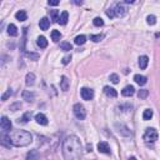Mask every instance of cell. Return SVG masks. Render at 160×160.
Segmentation results:
<instances>
[{"label": "cell", "instance_id": "10", "mask_svg": "<svg viewBox=\"0 0 160 160\" xmlns=\"http://www.w3.org/2000/svg\"><path fill=\"white\" fill-rule=\"evenodd\" d=\"M39 158H40V155H39V151L38 150H30V151L27 154V158H25V160H39Z\"/></svg>", "mask_w": 160, "mask_h": 160}, {"label": "cell", "instance_id": "18", "mask_svg": "<svg viewBox=\"0 0 160 160\" xmlns=\"http://www.w3.org/2000/svg\"><path fill=\"white\" fill-rule=\"evenodd\" d=\"M37 45L40 49H45L48 46V40H46V38L45 37H39L38 38V40H37Z\"/></svg>", "mask_w": 160, "mask_h": 160}, {"label": "cell", "instance_id": "26", "mask_svg": "<svg viewBox=\"0 0 160 160\" xmlns=\"http://www.w3.org/2000/svg\"><path fill=\"white\" fill-rule=\"evenodd\" d=\"M60 48H61V50H64V51H70V50H73V45H71L70 43H66V41L61 43V44H60Z\"/></svg>", "mask_w": 160, "mask_h": 160}, {"label": "cell", "instance_id": "35", "mask_svg": "<svg viewBox=\"0 0 160 160\" xmlns=\"http://www.w3.org/2000/svg\"><path fill=\"white\" fill-rule=\"evenodd\" d=\"M27 56L30 59V60H38V59H39V54H37V53H28Z\"/></svg>", "mask_w": 160, "mask_h": 160}, {"label": "cell", "instance_id": "31", "mask_svg": "<svg viewBox=\"0 0 160 160\" xmlns=\"http://www.w3.org/2000/svg\"><path fill=\"white\" fill-rule=\"evenodd\" d=\"M93 24L95 25V27H103V25H104V21H103L102 18H99V16H98V18H95V19L93 20Z\"/></svg>", "mask_w": 160, "mask_h": 160}, {"label": "cell", "instance_id": "12", "mask_svg": "<svg viewBox=\"0 0 160 160\" xmlns=\"http://www.w3.org/2000/svg\"><path fill=\"white\" fill-rule=\"evenodd\" d=\"M104 93L106 94V96L109 98H116L118 96V93L114 88H110V86H104Z\"/></svg>", "mask_w": 160, "mask_h": 160}, {"label": "cell", "instance_id": "14", "mask_svg": "<svg viewBox=\"0 0 160 160\" xmlns=\"http://www.w3.org/2000/svg\"><path fill=\"white\" fill-rule=\"evenodd\" d=\"M134 80H135L136 84H139V85H145L148 79H146V76L144 75H140V74H136L135 76H134Z\"/></svg>", "mask_w": 160, "mask_h": 160}, {"label": "cell", "instance_id": "11", "mask_svg": "<svg viewBox=\"0 0 160 160\" xmlns=\"http://www.w3.org/2000/svg\"><path fill=\"white\" fill-rule=\"evenodd\" d=\"M39 27H40L41 30H48L49 27H50V20L48 18H41L40 21H39Z\"/></svg>", "mask_w": 160, "mask_h": 160}, {"label": "cell", "instance_id": "5", "mask_svg": "<svg viewBox=\"0 0 160 160\" xmlns=\"http://www.w3.org/2000/svg\"><path fill=\"white\" fill-rule=\"evenodd\" d=\"M80 95L84 100H91L94 98V90L89 89V88H83L80 91Z\"/></svg>", "mask_w": 160, "mask_h": 160}, {"label": "cell", "instance_id": "44", "mask_svg": "<svg viewBox=\"0 0 160 160\" xmlns=\"http://www.w3.org/2000/svg\"><path fill=\"white\" fill-rule=\"evenodd\" d=\"M129 160H138L136 158H134V156H131V158H129Z\"/></svg>", "mask_w": 160, "mask_h": 160}, {"label": "cell", "instance_id": "22", "mask_svg": "<svg viewBox=\"0 0 160 160\" xmlns=\"http://www.w3.org/2000/svg\"><path fill=\"white\" fill-rule=\"evenodd\" d=\"M1 145L6 146V148H10V146L13 145V144H11V139H10V136H8V135H3V136H1Z\"/></svg>", "mask_w": 160, "mask_h": 160}, {"label": "cell", "instance_id": "16", "mask_svg": "<svg viewBox=\"0 0 160 160\" xmlns=\"http://www.w3.org/2000/svg\"><path fill=\"white\" fill-rule=\"evenodd\" d=\"M134 93H135V89H134V86H131V85L125 86L121 91V94L124 96H131V95H134Z\"/></svg>", "mask_w": 160, "mask_h": 160}, {"label": "cell", "instance_id": "19", "mask_svg": "<svg viewBox=\"0 0 160 160\" xmlns=\"http://www.w3.org/2000/svg\"><path fill=\"white\" fill-rule=\"evenodd\" d=\"M60 88H61V90H64V91H68V89H69V80H68L66 76H61Z\"/></svg>", "mask_w": 160, "mask_h": 160}, {"label": "cell", "instance_id": "32", "mask_svg": "<svg viewBox=\"0 0 160 160\" xmlns=\"http://www.w3.org/2000/svg\"><path fill=\"white\" fill-rule=\"evenodd\" d=\"M103 39V35L102 34H98V35H90V40H93L94 43H99L100 40Z\"/></svg>", "mask_w": 160, "mask_h": 160}, {"label": "cell", "instance_id": "2", "mask_svg": "<svg viewBox=\"0 0 160 160\" xmlns=\"http://www.w3.org/2000/svg\"><path fill=\"white\" fill-rule=\"evenodd\" d=\"M11 139V144L14 146H27L33 141V136L29 131H25V130H16V131L11 133L10 135Z\"/></svg>", "mask_w": 160, "mask_h": 160}, {"label": "cell", "instance_id": "8", "mask_svg": "<svg viewBox=\"0 0 160 160\" xmlns=\"http://www.w3.org/2000/svg\"><path fill=\"white\" fill-rule=\"evenodd\" d=\"M98 150H99V153H103V154H110V146L106 141H100L98 144Z\"/></svg>", "mask_w": 160, "mask_h": 160}, {"label": "cell", "instance_id": "13", "mask_svg": "<svg viewBox=\"0 0 160 160\" xmlns=\"http://www.w3.org/2000/svg\"><path fill=\"white\" fill-rule=\"evenodd\" d=\"M148 64H149V58L146 56V55H143V56L139 58V66H140V69H143V70L146 69Z\"/></svg>", "mask_w": 160, "mask_h": 160}, {"label": "cell", "instance_id": "24", "mask_svg": "<svg viewBox=\"0 0 160 160\" xmlns=\"http://www.w3.org/2000/svg\"><path fill=\"white\" fill-rule=\"evenodd\" d=\"M85 41H86V37H85V35H78V37L75 38L74 43L76 45H83V44H85Z\"/></svg>", "mask_w": 160, "mask_h": 160}, {"label": "cell", "instance_id": "3", "mask_svg": "<svg viewBox=\"0 0 160 160\" xmlns=\"http://www.w3.org/2000/svg\"><path fill=\"white\" fill-rule=\"evenodd\" d=\"M73 112H74V115L78 118L79 120H84L86 116V112H85V108L81 105L80 103L75 104L74 108H73Z\"/></svg>", "mask_w": 160, "mask_h": 160}, {"label": "cell", "instance_id": "1", "mask_svg": "<svg viewBox=\"0 0 160 160\" xmlns=\"http://www.w3.org/2000/svg\"><path fill=\"white\" fill-rule=\"evenodd\" d=\"M81 141L78 136L69 135L63 143V156L65 160H80L81 159Z\"/></svg>", "mask_w": 160, "mask_h": 160}, {"label": "cell", "instance_id": "41", "mask_svg": "<svg viewBox=\"0 0 160 160\" xmlns=\"http://www.w3.org/2000/svg\"><path fill=\"white\" fill-rule=\"evenodd\" d=\"M125 3H126V4H133L134 0H125Z\"/></svg>", "mask_w": 160, "mask_h": 160}, {"label": "cell", "instance_id": "34", "mask_svg": "<svg viewBox=\"0 0 160 160\" xmlns=\"http://www.w3.org/2000/svg\"><path fill=\"white\" fill-rule=\"evenodd\" d=\"M109 79H110V81H112L113 84H118V83H119V76H118L116 74H112L109 76Z\"/></svg>", "mask_w": 160, "mask_h": 160}, {"label": "cell", "instance_id": "37", "mask_svg": "<svg viewBox=\"0 0 160 160\" xmlns=\"http://www.w3.org/2000/svg\"><path fill=\"white\" fill-rule=\"evenodd\" d=\"M106 15L109 16L110 19H113L114 16H115V13H114V9H108V10H106Z\"/></svg>", "mask_w": 160, "mask_h": 160}, {"label": "cell", "instance_id": "4", "mask_svg": "<svg viewBox=\"0 0 160 160\" xmlns=\"http://www.w3.org/2000/svg\"><path fill=\"white\" fill-rule=\"evenodd\" d=\"M158 131L153 128H148L144 134V140L146 143H154L155 140H158Z\"/></svg>", "mask_w": 160, "mask_h": 160}, {"label": "cell", "instance_id": "23", "mask_svg": "<svg viewBox=\"0 0 160 160\" xmlns=\"http://www.w3.org/2000/svg\"><path fill=\"white\" fill-rule=\"evenodd\" d=\"M69 20V14H68V11H63L60 15V19H59V23H60L61 25H65Z\"/></svg>", "mask_w": 160, "mask_h": 160}, {"label": "cell", "instance_id": "39", "mask_svg": "<svg viewBox=\"0 0 160 160\" xmlns=\"http://www.w3.org/2000/svg\"><path fill=\"white\" fill-rule=\"evenodd\" d=\"M48 4L51 5V6H56V5H59V1H58V0H49Z\"/></svg>", "mask_w": 160, "mask_h": 160}, {"label": "cell", "instance_id": "42", "mask_svg": "<svg viewBox=\"0 0 160 160\" xmlns=\"http://www.w3.org/2000/svg\"><path fill=\"white\" fill-rule=\"evenodd\" d=\"M86 151H91V145L90 144H88V150Z\"/></svg>", "mask_w": 160, "mask_h": 160}, {"label": "cell", "instance_id": "15", "mask_svg": "<svg viewBox=\"0 0 160 160\" xmlns=\"http://www.w3.org/2000/svg\"><path fill=\"white\" fill-rule=\"evenodd\" d=\"M34 83H35V74L28 73L27 78H25V84H27L28 86H31V85H34Z\"/></svg>", "mask_w": 160, "mask_h": 160}, {"label": "cell", "instance_id": "25", "mask_svg": "<svg viewBox=\"0 0 160 160\" xmlns=\"http://www.w3.org/2000/svg\"><path fill=\"white\" fill-rule=\"evenodd\" d=\"M60 38H61V34H60V31L59 30H53L51 31V40L53 41L58 43V41L60 40Z\"/></svg>", "mask_w": 160, "mask_h": 160}, {"label": "cell", "instance_id": "40", "mask_svg": "<svg viewBox=\"0 0 160 160\" xmlns=\"http://www.w3.org/2000/svg\"><path fill=\"white\" fill-rule=\"evenodd\" d=\"M20 106H21V105H20V103H16V104H14V105H11V106H10V109L13 110V112H15V110L18 109V108H20Z\"/></svg>", "mask_w": 160, "mask_h": 160}, {"label": "cell", "instance_id": "17", "mask_svg": "<svg viewBox=\"0 0 160 160\" xmlns=\"http://www.w3.org/2000/svg\"><path fill=\"white\" fill-rule=\"evenodd\" d=\"M34 98H35V95H34V93H31V91H29V90L23 91V99L27 100V102H29V103L33 102Z\"/></svg>", "mask_w": 160, "mask_h": 160}, {"label": "cell", "instance_id": "43", "mask_svg": "<svg viewBox=\"0 0 160 160\" xmlns=\"http://www.w3.org/2000/svg\"><path fill=\"white\" fill-rule=\"evenodd\" d=\"M74 3H75L76 5H81V4H83V1H74Z\"/></svg>", "mask_w": 160, "mask_h": 160}, {"label": "cell", "instance_id": "36", "mask_svg": "<svg viewBox=\"0 0 160 160\" xmlns=\"http://www.w3.org/2000/svg\"><path fill=\"white\" fill-rule=\"evenodd\" d=\"M11 94H13L11 89H8V90H6V93H5V94H3V96H1V100H6V99H8L9 96L11 95Z\"/></svg>", "mask_w": 160, "mask_h": 160}, {"label": "cell", "instance_id": "7", "mask_svg": "<svg viewBox=\"0 0 160 160\" xmlns=\"http://www.w3.org/2000/svg\"><path fill=\"white\" fill-rule=\"evenodd\" d=\"M114 13H115L116 16H119V18H123V16L126 14V8L123 4H116L115 8H114Z\"/></svg>", "mask_w": 160, "mask_h": 160}, {"label": "cell", "instance_id": "6", "mask_svg": "<svg viewBox=\"0 0 160 160\" xmlns=\"http://www.w3.org/2000/svg\"><path fill=\"white\" fill-rule=\"evenodd\" d=\"M0 128H1L3 131H9L11 129V121L6 116H3L1 120H0Z\"/></svg>", "mask_w": 160, "mask_h": 160}, {"label": "cell", "instance_id": "27", "mask_svg": "<svg viewBox=\"0 0 160 160\" xmlns=\"http://www.w3.org/2000/svg\"><path fill=\"white\" fill-rule=\"evenodd\" d=\"M153 118V110L151 109H146L144 114H143V119L144 120H150Z\"/></svg>", "mask_w": 160, "mask_h": 160}, {"label": "cell", "instance_id": "9", "mask_svg": "<svg viewBox=\"0 0 160 160\" xmlns=\"http://www.w3.org/2000/svg\"><path fill=\"white\" fill-rule=\"evenodd\" d=\"M35 121H37L38 124H40V125H48V118L44 115L43 113H39L35 115Z\"/></svg>", "mask_w": 160, "mask_h": 160}, {"label": "cell", "instance_id": "33", "mask_svg": "<svg viewBox=\"0 0 160 160\" xmlns=\"http://www.w3.org/2000/svg\"><path fill=\"white\" fill-rule=\"evenodd\" d=\"M146 23H148L149 25H154L156 23V18L154 15H148V18H146Z\"/></svg>", "mask_w": 160, "mask_h": 160}, {"label": "cell", "instance_id": "29", "mask_svg": "<svg viewBox=\"0 0 160 160\" xmlns=\"http://www.w3.org/2000/svg\"><path fill=\"white\" fill-rule=\"evenodd\" d=\"M30 119H31V113L28 112V113H25L24 115H23L21 119H19V123H20V121H21V123H28Z\"/></svg>", "mask_w": 160, "mask_h": 160}, {"label": "cell", "instance_id": "21", "mask_svg": "<svg viewBox=\"0 0 160 160\" xmlns=\"http://www.w3.org/2000/svg\"><path fill=\"white\" fill-rule=\"evenodd\" d=\"M8 34L10 35V37H16V35H18V28H16L14 24H9L8 25Z\"/></svg>", "mask_w": 160, "mask_h": 160}, {"label": "cell", "instance_id": "30", "mask_svg": "<svg viewBox=\"0 0 160 160\" xmlns=\"http://www.w3.org/2000/svg\"><path fill=\"white\" fill-rule=\"evenodd\" d=\"M148 94H149V91L146 89H141V90H139V93H138V98L139 99H145V98L148 96Z\"/></svg>", "mask_w": 160, "mask_h": 160}, {"label": "cell", "instance_id": "28", "mask_svg": "<svg viewBox=\"0 0 160 160\" xmlns=\"http://www.w3.org/2000/svg\"><path fill=\"white\" fill-rule=\"evenodd\" d=\"M50 15H51V20H53L54 23H59V19H60V16H59L58 10H51L50 11Z\"/></svg>", "mask_w": 160, "mask_h": 160}, {"label": "cell", "instance_id": "20", "mask_svg": "<svg viewBox=\"0 0 160 160\" xmlns=\"http://www.w3.org/2000/svg\"><path fill=\"white\" fill-rule=\"evenodd\" d=\"M15 18H16V20H19V21H25L27 20V18H28V15H27V13H25L24 10H19L15 14Z\"/></svg>", "mask_w": 160, "mask_h": 160}, {"label": "cell", "instance_id": "38", "mask_svg": "<svg viewBox=\"0 0 160 160\" xmlns=\"http://www.w3.org/2000/svg\"><path fill=\"white\" fill-rule=\"evenodd\" d=\"M70 60H71V55H68V56H64V58H63V64H64V65L69 64V63H70Z\"/></svg>", "mask_w": 160, "mask_h": 160}]
</instances>
